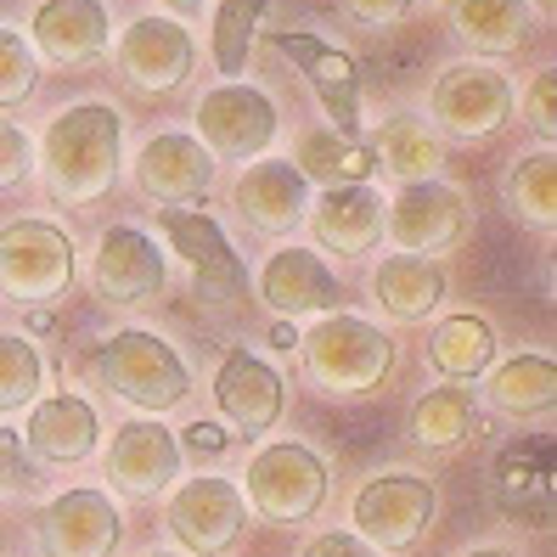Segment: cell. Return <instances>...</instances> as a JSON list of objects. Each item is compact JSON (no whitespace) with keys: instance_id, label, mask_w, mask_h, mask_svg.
I'll use <instances>...</instances> for the list:
<instances>
[{"instance_id":"obj_1","label":"cell","mask_w":557,"mask_h":557,"mask_svg":"<svg viewBox=\"0 0 557 557\" xmlns=\"http://www.w3.org/2000/svg\"><path fill=\"white\" fill-rule=\"evenodd\" d=\"M119 152H124V113L113 102L62 108L40 136V170L51 198L69 209L102 203L119 181Z\"/></svg>"},{"instance_id":"obj_2","label":"cell","mask_w":557,"mask_h":557,"mask_svg":"<svg viewBox=\"0 0 557 557\" xmlns=\"http://www.w3.org/2000/svg\"><path fill=\"white\" fill-rule=\"evenodd\" d=\"M90 372L96 383L108 388L113 400L136 406V411H175L186 395H191V372L186 360L170 338L147 333V326H124V333H113L102 349L90 355Z\"/></svg>"},{"instance_id":"obj_3","label":"cell","mask_w":557,"mask_h":557,"mask_svg":"<svg viewBox=\"0 0 557 557\" xmlns=\"http://www.w3.org/2000/svg\"><path fill=\"white\" fill-rule=\"evenodd\" d=\"M305 372L326 395H372L395 372V338L367 315L333 310L305 333Z\"/></svg>"},{"instance_id":"obj_4","label":"cell","mask_w":557,"mask_h":557,"mask_svg":"<svg viewBox=\"0 0 557 557\" xmlns=\"http://www.w3.org/2000/svg\"><path fill=\"white\" fill-rule=\"evenodd\" d=\"M74 282V243L51 220L0 225V293L12 305H57Z\"/></svg>"},{"instance_id":"obj_5","label":"cell","mask_w":557,"mask_h":557,"mask_svg":"<svg viewBox=\"0 0 557 557\" xmlns=\"http://www.w3.org/2000/svg\"><path fill=\"white\" fill-rule=\"evenodd\" d=\"M326 502V462L310 445H265L243 468V507H253L265 523H305Z\"/></svg>"},{"instance_id":"obj_6","label":"cell","mask_w":557,"mask_h":557,"mask_svg":"<svg viewBox=\"0 0 557 557\" xmlns=\"http://www.w3.org/2000/svg\"><path fill=\"white\" fill-rule=\"evenodd\" d=\"M468 191L450 181H411L395 191V203H383V237L395 243V253H422L445 259L456 243L468 237Z\"/></svg>"},{"instance_id":"obj_7","label":"cell","mask_w":557,"mask_h":557,"mask_svg":"<svg viewBox=\"0 0 557 557\" xmlns=\"http://www.w3.org/2000/svg\"><path fill=\"white\" fill-rule=\"evenodd\" d=\"M158 232L170 237V248L186 259L191 271V287H198V299L209 305H237L248 293V271L225 237V225L214 214H198L186 203H158Z\"/></svg>"},{"instance_id":"obj_8","label":"cell","mask_w":557,"mask_h":557,"mask_svg":"<svg viewBox=\"0 0 557 557\" xmlns=\"http://www.w3.org/2000/svg\"><path fill=\"white\" fill-rule=\"evenodd\" d=\"M434 502H440V490L429 479L383 473L372 484H360V496L349 507V518H355L349 535H360L372 552H406V546H417L422 535H429Z\"/></svg>"},{"instance_id":"obj_9","label":"cell","mask_w":557,"mask_h":557,"mask_svg":"<svg viewBox=\"0 0 557 557\" xmlns=\"http://www.w3.org/2000/svg\"><path fill=\"white\" fill-rule=\"evenodd\" d=\"M512 119V85L490 62H456L429 90V124L456 141H484Z\"/></svg>"},{"instance_id":"obj_10","label":"cell","mask_w":557,"mask_h":557,"mask_svg":"<svg viewBox=\"0 0 557 557\" xmlns=\"http://www.w3.org/2000/svg\"><path fill=\"white\" fill-rule=\"evenodd\" d=\"M191 124H198V141L203 152L220 163V158H265L271 141H276V102L259 85H214L198 96V113H191Z\"/></svg>"},{"instance_id":"obj_11","label":"cell","mask_w":557,"mask_h":557,"mask_svg":"<svg viewBox=\"0 0 557 557\" xmlns=\"http://www.w3.org/2000/svg\"><path fill=\"white\" fill-rule=\"evenodd\" d=\"M163 282H170L163 248L141 232V225H108L102 243H96V259H90L96 299L119 305V310H141L163 293Z\"/></svg>"},{"instance_id":"obj_12","label":"cell","mask_w":557,"mask_h":557,"mask_svg":"<svg viewBox=\"0 0 557 557\" xmlns=\"http://www.w3.org/2000/svg\"><path fill=\"white\" fill-rule=\"evenodd\" d=\"M243 523H248V507H243V490L220 473H198L186 479L175 496H170V530L175 541L191 552V557H220L243 541Z\"/></svg>"},{"instance_id":"obj_13","label":"cell","mask_w":557,"mask_h":557,"mask_svg":"<svg viewBox=\"0 0 557 557\" xmlns=\"http://www.w3.org/2000/svg\"><path fill=\"white\" fill-rule=\"evenodd\" d=\"M102 468H108V484L119 490V496L152 502V496H163V490L181 479L186 450H181V440L163 429V422H124V429L108 440Z\"/></svg>"},{"instance_id":"obj_14","label":"cell","mask_w":557,"mask_h":557,"mask_svg":"<svg viewBox=\"0 0 557 557\" xmlns=\"http://www.w3.org/2000/svg\"><path fill=\"white\" fill-rule=\"evenodd\" d=\"M113 62H119V74L136 90L163 96V90H175V85L191 79L198 46H191V35L181 23H170V17H136V23H124V35L113 46Z\"/></svg>"},{"instance_id":"obj_15","label":"cell","mask_w":557,"mask_h":557,"mask_svg":"<svg viewBox=\"0 0 557 557\" xmlns=\"http://www.w3.org/2000/svg\"><path fill=\"white\" fill-rule=\"evenodd\" d=\"M124 518L102 490H62L40 512V552L46 557H113Z\"/></svg>"},{"instance_id":"obj_16","label":"cell","mask_w":557,"mask_h":557,"mask_svg":"<svg viewBox=\"0 0 557 557\" xmlns=\"http://www.w3.org/2000/svg\"><path fill=\"white\" fill-rule=\"evenodd\" d=\"M232 209L253 237H282L310 209V181L287 158H253L232 186Z\"/></svg>"},{"instance_id":"obj_17","label":"cell","mask_w":557,"mask_h":557,"mask_svg":"<svg viewBox=\"0 0 557 557\" xmlns=\"http://www.w3.org/2000/svg\"><path fill=\"white\" fill-rule=\"evenodd\" d=\"M259 305H271L282 321L293 315H333L344 310V282L321 265L310 248H276L259 271Z\"/></svg>"},{"instance_id":"obj_18","label":"cell","mask_w":557,"mask_h":557,"mask_svg":"<svg viewBox=\"0 0 557 557\" xmlns=\"http://www.w3.org/2000/svg\"><path fill=\"white\" fill-rule=\"evenodd\" d=\"M383 191L372 181L355 186H326L321 198H310V232L321 248H333L344 259H360L383 243Z\"/></svg>"},{"instance_id":"obj_19","label":"cell","mask_w":557,"mask_h":557,"mask_svg":"<svg viewBox=\"0 0 557 557\" xmlns=\"http://www.w3.org/2000/svg\"><path fill=\"white\" fill-rule=\"evenodd\" d=\"M271 46L305 69L315 102H321L326 119H333L338 136H355V141H360V69H355V57L321 46L315 35H276Z\"/></svg>"},{"instance_id":"obj_20","label":"cell","mask_w":557,"mask_h":557,"mask_svg":"<svg viewBox=\"0 0 557 557\" xmlns=\"http://www.w3.org/2000/svg\"><path fill=\"white\" fill-rule=\"evenodd\" d=\"M214 400L232 422V434H265L282 417V372L253 349H232L214 372Z\"/></svg>"},{"instance_id":"obj_21","label":"cell","mask_w":557,"mask_h":557,"mask_svg":"<svg viewBox=\"0 0 557 557\" xmlns=\"http://www.w3.org/2000/svg\"><path fill=\"white\" fill-rule=\"evenodd\" d=\"M136 186L158 203H198L214 186V158L198 136H152L136 158Z\"/></svg>"},{"instance_id":"obj_22","label":"cell","mask_w":557,"mask_h":557,"mask_svg":"<svg viewBox=\"0 0 557 557\" xmlns=\"http://www.w3.org/2000/svg\"><path fill=\"white\" fill-rule=\"evenodd\" d=\"M113 40V17L102 0H40L35 7V46L62 62V69H79L96 62Z\"/></svg>"},{"instance_id":"obj_23","label":"cell","mask_w":557,"mask_h":557,"mask_svg":"<svg viewBox=\"0 0 557 557\" xmlns=\"http://www.w3.org/2000/svg\"><path fill=\"white\" fill-rule=\"evenodd\" d=\"M23 445H28V456H40V462H85V456L102 445V417H96V406L79 400V395L35 400Z\"/></svg>"},{"instance_id":"obj_24","label":"cell","mask_w":557,"mask_h":557,"mask_svg":"<svg viewBox=\"0 0 557 557\" xmlns=\"http://www.w3.org/2000/svg\"><path fill=\"white\" fill-rule=\"evenodd\" d=\"M445 17H450V35L479 57H507L535 28L530 0H445Z\"/></svg>"},{"instance_id":"obj_25","label":"cell","mask_w":557,"mask_h":557,"mask_svg":"<svg viewBox=\"0 0 557 557\" xmlns=\"http://www.w3.org/2000/svg\"><path fill=\"white\" fill-rule=\"evenodd\" d=\"M445 287H450L445 265L440 259H422V253H388L372 271V299L395 321H429L445 299Z\"/></svg>"},{"instance_id":"obj_26","label":"cell","mask_w":557,"mask_h":557,"mask_svg":"<svg viewBox=\"0 0 557 557\" xmlns=\"http://www.w3.org/2000/svg\"><path fill=\"white\" fill-rule=\"evenodd\" d=\"M372 163H383L395 181H440V163H445V147H440V129L429 119H383L377 124V136H372Z\"/></svg>"},{"instance_id":"obj_27","label":"cell","mask_w":557,"mask_h":557,"mask_svg":"<svg viewBox=\"0 0 557 557\" xmlns=\"http://www.w3.org/2000/svg\"><path fill=\"white\" fill-rule=\"evenodd\" d=\"M287 163L305 181H315V186H355V181H367L377 170L367 141L338 136V129H305V136L293 141V158Z\"/></svg>"},{"instance_id":"obj_28","label":"cell","mask_w":557,"mask_h":557,"mask_svg":"<svg viewBox=\"0 0 557 557\" xmlns=\"http://www.w3.org/2000/svg\"><path fill=\"white\" fill-rule=\"evenodd\" d=\"M490 406L507 417H546L557 406V360L552 355H512L490 377Z\"/></svg>"},{"instance_id":"obj_29","label":"cell","mask_w":557,"mask_h":557,"mask_svg":"<svg viewBox=\"0 0 557 557\" xmlns=\"http://www.w3.org/2000/svg\"><path fill=\"white\" fill-rule=\"evenodd\" d=\"M429 360L450 383L484 377L490 360H496V333H490V321H479V315H445L429 333Z\"/></svg>"},{"instance_id":"obj_30","label":"cell","mask_w":557,"mask_h":557,"mask_svg":"<svg viewBox=\"0 0 557 557\" xmlns=\"http://www.w3.org/2000/svg\"><path fill=\"white\" fill-rule=\"evenodd\" d=\"M479 429V400L468 395V388H434V395H422L417 411H411V440L422 450H456L468 445Z\"/></svg>"},{"instance_id":"obj_31","label":"cell","mask_w":557,"mask_h":557,"mask_svg":"<svg viewBox=\"0 0 557 557\" xmlns=\"http://www.w3.org/2000/svg\"><path fill=\"white\" fill-rule=\"evenodd\" d=\"M496 484H502V502L512 512H530V496H535V512H546V496H552V440L546 434L518 440L496 462Z\"/></svg>"},{"instance_id":"obj_32","label":"cell","mask_w":557,"mask_h":557,"mask_svg":"<svg viewBox=\"0 0 557 557\" xmlns=\"http://www.w3.org/2000/svg\"><path fill=\"white\" fill-rule=\"evenodd\" d=\"M507 203H512V214L523 225H552L557 220V152L552 147H541V152L512 163Z\"/></svg>"},{"instance_id":"obj_33","label":"cell","mask_w":557,"mask_h":557,"mask_svg":"<svg viewBox=\"0 0 557 557\" xmlns=\"http://www.w3.org/2000/svg\"><path fill=\"white\" fill-rule=\"evenodd\" d=\"M271 0H220L214 7V35H209V51H214V69L220 74H243L248 69V51H253V35H259V17H265Z\"/></svg>"},{"instance_id":"obj_34","label":"cell","mask_w":557,"mask_h":557,"mask_svg":"<svg viewBox=\"0 0 557 557\" xmlns=\"http://www.w3.org/2000/svg\"><path fill=\"white\" fill-rule=\"evenodd\" d=\"M46 388V360L23 333H0V417L28 411Z\"/></svg>"},{"instance_id":"obj_35","label":"cell","mask_w":557,"mask_h":557,"mask_svg":"<svg viewBox=\"0 0 557 557\" xmlns=\"http://www.w3.org/2000/svg\"><path fill=\"white\" fill-rule=\"evenodd\" d=\"M35 85H40V57H35V46H28V35L0 28V108L28 102Z\"/></svg>"},{"instance_id":"obj_36","label":"cell","mask_w":557,"mask_h":557,"mask_svg":"<svg viewBox=\"0 0 557 557\" xmlns=\"http://www.w3.org/2000/svg\"><path fill=\"white\" fill-rule=\"evenodd\" d=\"M523 119L535 124V136L552 147L557 141V74L552 69H541L535 79H530V90H523Z\"/></svg>"},{"instance_id":"obj_37","label":"cell","mask_w":557,"mask_h":557,"mask_svg":"<svg viewBox=\"0 0 557 557\" xmlns=\"http://www.w3.org/2000/svg\"><path fill=\"white\" fill-rule=\"evenodd\" d=\"M28 163H35V136L17 129L12 119H0V191L17 186L28 175Z\"/></svg>"},{"instance_id":"obj_38","label":"cell","mask_w":557,"mask_h":557,"mask_svg":"<svg viewBox=\"0 0 557 557\" xmlns=\"http://www.w3.org/2000/svg\"><path fill=\"white\" fill-rule=\"evenodd\" d=\"M344 7H349L355 23H367V28H395L411 0H344Z\"/></svg>"},{"instance_id":"obj_39","label":"cell","mask_w":557,"mask_h":557,"mask_svg":"<svg viewBox=\"0 0 557 557\" xmlns=\"http://www.w3.org/2000/svg\"><path fill=\"white\" fill-rule=\"evenodd\" d=\"M305 557H383V552H372L367 541L349 535V530H333V535H315L305 546Z\"/></svg>"},{"instance_id":"obj_40","label":"cell","mask_w":557,"mask_h":557,"mask_svg":"<svg viewBox=\"0 0 557 557\" xmlns=\"http://www.w3.org/2000/svg\"><path fill=\"white\" fill-rule=\"evenodd\" d=\"M225 445H232V429H214V422H191V429L181 434V450H191V456H220Z\"/></svg>"},{"instance_id":"obj_41","label":"cell","mask_w":557,"mask_h":557,"mask_svg":"<svg viewBox=\"0 0 557 557\" xmlns=\"http://www.w3.org/2000/svg\"><path fill=\"white\" fill-rule=\"evenodd\" d=\"M35 479V468H28V456L17 450V440L0 429V484H28Z\"/></svg>"},{"instance_id":"obj_42","label":"cell","mask_w":557,"mask_h":557,"mask_svg":"<svg viewBox=\"0 0 557 557\" xmlns=\"http://www.w3.org/2000/svg\"><path fill=\"white\" fill-rule=\"evenodd\" d=\"M271 349H299V326L276 321V326H271Z\"/></svg>"},{"instance_id":"obj_43","label":"cell","mask_w":557,"mask_h":557,"mask_svg":"<svg viewBox=\"0 0 557 557\" xmlns=\"http://www.w3.org/2000/svg\"><path fill=\"white\" fill-rule=\"evenodd\" d=\"M163 7H170L175 17H198V12L209 7V0H163Z\"/></svg>"},{"instance_id":"obj_44","label":"cell","mask_w":557,"mask_h":557,"mask_svg":"<svg viewBox=\"0 0 557 557\" xmlns=\"http://www.w3.org/2000/svg\"><path fill=\"white\" fill-rule=\"evenodd\" d=\"M462 557H512V552H502V546H473V552H462Z\"/></svg>"},{"instance_id":"obj_45","label":"cell","mask_w":557,"mask_h":557,"mask_svg":"<svg viewBox=\"0 0 557 557\" xmlns=\"http://www.w3.org/2000/svg\"><path fill=\"white\" fill-rule=\"evenodd\" d=\"M147 557H175V552H147Z\"/></svg>"}]
</instances>
